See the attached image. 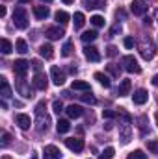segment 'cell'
<instances>
[{
	"mask_svg": "<svg viewBox=\"0 0 158 159\" xmlns=\"http://www.w3.org/2000/svg\"><path fill=\"white\" fill-rule=\"evenodd\" d=\"M114 154H116V150H114L112 146H108V148H104V152L99 156V159H112L114 157Z\"/></svg>",
	"mask_w": 158,
	"mask_h": 159,
	"instance_id": "d6a6232c",
	"label": "cell"
},
{
	"mask_svg": "<svg viewBox=\"0 0 158 159\" xmlns=\"http://www.w3.org/2000/svg\"><path fill=\"white\" fill-rule=\"evenodd\" d=\"M28 69H30V63H28L26 59H17V61L13 63V72H15L19 78H24V74L28 72Z\"/></svg>",
	"mask_w": 158,
	"mask_h": 159,
	"instance_id": "5b68a950",
	"label": "cell"
},
{
	"mask_svg": "<svg viewBox=\"0 0 158 159\" xmlns=\"http://www.w3.org/2000/svg\"><path fill=\"white\" fill-rule=\"evenodd\" d=\"M84 6L87 9H101L106 6V0H84Z\"/></svg>",
	"mask_w": 158,
	"mask_h": 159,
	"instance_id": "ac0fdd59",
	"label": "cell"
},
{
	"mask_svg": "<svg viewBox=\"0 0 158 159\" xmlns=\"http://www.w3.org/2000/svg\"><path fill=\"white\" fill-rule=\"evenodd\" d=\"M140 52H141V57H143V59H153V56H155V48H153V43H151L149 37H143L141 46H140Z\"/></svg>",
	"mask_w": 158,
	"mask_h": 159,
	"instance_id": "277c9868",
	"label": "cell"
},
{
	"mask_svg": "<svg viewBox=\"0 0 158 159\" xmlns=\"http://www.w3.org/2000/svg\"><path fill=\"white\" fill-rule=\"evenodd\" d=\"M34 15L37 20H45L50 15V9H48V6H34Z\"/></svg>",
	"mask_w": 158,
	"mask_h": 159,
	"instance_id": "9a60e30c",
	"label": "cell"
},
{
	"mask_svg": "<svg viewBox=\"0 0 158 159\" xmlns=\"http://www.w3.org/2000/svg\"><path fill=\"white\" fill-rule=\"evenodd\" d=\"M95 39H97V32H95V30L84 32V34H82V41H84V43H93Z\"/></svg>",
	"mask_w": 158,
	"mask_h": 159,
	"instance_id": "4316f807",
	"label": "cell"
},
{
	"mask_svg": "<svg viewBox=\"0 0 158 159\" xmlns=\"http://www.w3.org/2000/svg\"><path fill=\"white\" fill-rule=\"evenodd\" d=\"M121 65H123V69H125L126 72H130V74H140V72H141V69H140V65H138V61H136L134 56H125V57L121 59Z\"/></svg>",
	"mask_w": 158,
	"mask_h": 159,
	"instance_id": "3957f363",
	"label": "cell"
},
{
	"mask_svg": "<svg viewBox=\"0 0 158 159\" xmlns=\"http://www.w3.org/2000/svg\"><path fill=\"white\" fill-rule=\"evenodd\" d=\"M147 9H149V6L145 4V0H132V4H130V11L134 15H145Z\"/></svg>",
	"mask_w": 158,
	"mask_h": 159,
	"instance_id": "8992f818",
	"label": "cell"
},
{
	"mask_svg": "<svg viewBox=\"0 0 158 159\" xmlns=\"http://www.w3.org/2000/svg\"><path fill=\"white\" fill-rule=\"evenodd\" d=\"M155 119H156V124H158V113H156V115H155Z\"/></svg>",
	"mask_w": 158,
	"mask_h": 159,
	"instance_id": "7dc6e473",
	"label": "cell"
},
{
	"mask_svg": "<svg viewBox=\"0 0 158 159\" xmlns=\"http://www.w3.org/2000/svg\"><path fill=\"white\" fill-rule=\"evenodd\" d=\"M4 15H6V7L2 6V7H0V17H4Z\"/></svg>",
	"mask_w": 158,
	"mask_h": 159,
	"instance_id": "ee69618b",
	"label": "cell"
},
{
	"mask_svg": "<svg viewBox=\"0 0 158 159\" xmlns=\"http://www.w3.org/2000/svg\"><path fill=\"white\" fill-rule=\"evenodd\" d=\"M52 109H54V113H62L63 111V104H62V100H54V104H52Z\"/></svg>",
	"mask_w": 158,
	"mask_h": 159,
	"instance_id": "d590c367",
	"label": "cell"
},
{
	"mask_svg": "<svg viewBox=\"0 0 158 159\" xmlns=\"http://www.w3.org/2000/svg\"><path fill=\"white\" fill-rule=\"evenodd\" d=\"M15 89H17V91H19V93H21V94H22L24 98H32V96H34V93H32V89H30V85H28V83H26V81H24L22 78L19 80V81H17V85H15Z\"/></svg>",
	"mask_w": 158,
	"mask_h": 159,
	"instance_id": "9c48e42d",
	"label": "cell"
},
{
	"mask_svg": "<svg viewBox=\"0 0 158 159\" xmlns=\"http://www.w3.org/2000/svg\"><path fill=\"white\" fill-rule=\"evenodd\" d=\"M32 67H34V69H36V70H39V61H37V59H36V61H32Z\"/></svg>",
	"mask_w": 158,
	"mask_h": 159,
	"instance_id": "b9f144b4",
	"label": "cell"
},
{
	"mask_svg": "<svg viewBox=\"0 0 158 159\" xmlns=\"http://www.w3.org/2000/svg\"><path fill=\"white\" fill-rule=\"evenodd\" d=\"M13 24L19 28V30H26L28 28V13L22 6H17L13 9Z\"/></svg>",
	"mask_w": 158,
	"mask_h": 159,
	"instance_id": "6da1fadb",
	"label": "cell"
},
{
	"mask_svg": "<svg viewBox=\"0 0 158 159\" xmlns=\"http://www.w3.org/2000/svg\"><path fill=\"white\" fill-rule=\"evenodd\" d=\"M43 2H47V4H48V2H52V0H43Z\"/></svg>",
	"mask_w": 158,
	"mask_h": 159,
	"instance_id": "c3c4849f",
	"label": "cell"
},
{
	"mask_svg": "<svg viewBox=\"0 0 158 159\" xmlns=\"http://www.w3.org/2000/svg\"><path fill=\"white\" fill-rule=\"evenodd\" d=\"M63 2H65V4H73L75 0H63Z\"/></svg>",
	"mask_w": 158,
	"mask_h": 159,
	"instance_id": "f6af8a7d",
	"label": "cell"
},
{
	"mask_svg": "<svg viewBox=\"0 0 158 159\" xmlns=\"http://www.w3.org/2000/svg\"><path fill=\"white\" fill-rule=\"evenodd\" d=\"M84 22H86V19H84V13L77 11V13H75V28H82V26H84Z\"/></svg>",
	"mask_w": 158,
	"mask_h": 159,
	"instance_id": "1f68e13d",
	"label": "cell"
},
{
	"mask_svg": "<svg viewBox=\"0 0 158 159\" xmlns=\"http://www.w3.org/2000/svg\"><path fill=\"white\" fill-rule=\"evenodd\" d=\"M15 122H17V124H19V128H21V129H24V131H26V129H30V124H32V122H30V117H28V115H22V113H19V115L15 117Z\"/></svg>",
	"mask_w": 158,
	"mask_h": 159,
	"instance_id": "2e32d148",
	"label": "cell"
},
{
	"mask_svg": "<svg viewBox=\"0 0 158 159\" xmlns=\"http://www.w3.org/2000/svg\"><path fill=\"white\" fill-rule=\"evenodd\" d=\"M71 52H73V43H65L63 44V48H62V56H71Z\"/></svg>",
	"mask_w": 158,
	"mask_h": 159,
	"instance_id": "836d02e7",
	"label": "cell"
},
{
	"mask_svg": "<svg viewBox=\"0 0 158 159\" xmlns=\"http://www.w3.org/2000/svg\"><path fill=\"white\" fill-rule=\"evenodd\" d=\"M126 159H147V154H145L143 150H134V152L128 154Z\"/></svg>",
	"mask_w": 158,
	"mask_h": 159,
	"instance_id": "f546056e",
	"label": "cell"
},
{
	"mask_svg": "<svg viewBox=\"0 0 158 159\" xmlns=\"http://www.w3.org/2000/svg\"><path fill=\"white\" fill-rule=\"evenodd\" d=\"M50 78H52V83L58 85V87L65 83V76H63V72H62L58 67H52V69H50Z\"/></svg>",
	"mask_w": 158,
	"mask_h": 159,
	"instance_id": "4fadbf2b",
	"label": "cell"
},
{
	"mask_svg": "<svg viewBox=\"0 0 158 159\" xmlns=\"http://www.w3.org/2000/svg\"><path fill=\"white\" fill-rule=\"evenodd\" d=\"M73 89H77V91H89V83L77 80V81H73Z\"/></svg>",
	"mask_w": 158,
	"mask_h": 159,
	"instance_id": "83f0119b",
	"label": "cell"
},
{
	"mask_svg": "<svg viewBox=\"0 0 158 159\" xmlns=\"http://www.w3.org/2000/svg\"><path fill=\"white\" fill-rule=\"evenodd\" d=\"M45 35H47L50 41H56V39H62V37L65 35V32H63L60 26H50V28H47Z\"/></svg>",
	"mask_w": 158,
	"mask_h": 159,
	"instance_id": "8fae6325",
	"label": "cell"
},
{
	"mask_svg": "<svg viewBox=\"0 0 158 159\" xmlns=\"http://www.w3.org/2000/svg\"><path fill=\"white\" fill-rule=\"evenodd\" d=\"M28 2H30V0H21V4H28Z\"/></svg>",
	"mask_w": 158,
	"mask_h": 159,
	"instance_id": "bcb514c9",
	"label": "cell"
},
{
	"mask_svg": "<svg viewBox=\"0 0 158 159\" xmlns=\"http://www.w3.org/2000/svg\"><path fill=\"white\" fill-rule=\"evenodd\" d=\"M9 139H11V135L7 131H2V146H7L9 144Z\"/></svg>",
	"mask_w": 158,
	"mask_h": 159,
	"instance_id": "8d00e7d4",
	"label": "cell"
},
{
	"mask_svg": "<svg viewBox=\"0 0 158 159\" xmlns=\"http://www.w3.org/2000/svg\"><path fill=\"white\" fill-rule=\"evenodd\" d=\"M0 48H2V54H9V52L13 50V44L7 39H2L0 41Z\"/></svg>",
	"mask_w": 158,
	"mask_h": 159,
	"instance_id": "f1b7e54d",
	"label": "cell"
},
{
	"mask_svg": "<svg viewBox=\"0 0 158 159\" xmlns=\"http://www.w3.org/2000/svg\"><path fill=\"white\" fill-rule=\"evenodd\" d=\"M102 117H104V119H114V117H116V111H112V109H104V111H102Z\"/></svg>",
	"mask_w": 158,
	"mask_h": 159,
	"instance_id": "74e56055",
	"label": "cell"
},
{
	"mask_svg": "<svg viewBox=\"0 0 158 159\" xmlns=\"http://www.w3.org/2000/svg\"><path fill=\"white\" fill-rule=\"evenodd\" d=\"M56 129H58V133H67L69 129H71V124H69V120H58V124H56Z\"/></svg>",
	"mask_w": 158,
	"mask_h": 159,
	"instance_id": "603a6c76",
	"label": "cell"
},
{
	"mask_svg": "<svg viewBox=\"0 0 158 159\" xmlns=\"http://www.w3.org/2000/svg\"><path fill=\"white\" fill-rule=\"evenodd\" d=\"M153 85H156V87H158V74L153 76Z\"/></svg>",
	"mask_w": 158,
	"mask_h": 159,
	"instance_id": "7bdbcfd3",
	"label": "cell"
},
{
	"mask_svg": "<svg viewBox=\"0 0 158 159\" xmlns=\"http://www.w3.org/2000/svg\"><path fill=\"white\" fill-rule=\"evenodd\" d=\"M130 87H132L130 80H123V81L119 83V91H117V94H119V96H126V94H130Z\"/></svg>",
	"mask_w": 158,
	"mask_h": 159,
	"instance_id": "d6986e66",
	"label": "cell"
},
{
	"mask_svg": "<svg viewBox=\"0 0 158 159\" xmlns=\"http://www.w3.org/2000/svg\"><path fill=\"white\" fill-rule=\"evenodd\" d=\"M60 157H62V152L58 150V146H54V144L45 146V150H43V159H60Z\"/></svg>",
	"mask_w": 158,
	"mask_h": 159,
	"instance_id": "ba28073f",
	"label": "cell"
},
{
	"mask_svg": "<svg viewBox=\"0 0 158 159\" xmlns=\"http://www.w3.org/2000/svg\"><path fill=\"white\" fill-rule=\"evenodd\" d=\"M30 159H37V157H36V156H32V157H30Z\"/></svg>",
	"mask_w": 158,
	"mask_h": 159,
	"instance_id": "681fc988",
	"label": "cell"
},
{
	"mask_svg": "<svg viewBox=\"0 0 158 159\" xmlns=\"http://www.w3.org/2000/svg\"><path fill=\"white\" fill-rule=\"evenodd\" d=\"M84 56H86L89 61H93V63L101 61V54H99V50H97L95 46H86V48H84Z\"/></svg>",
	"mask_w": 158,
	"mask_h": 159,
	"instance_id": "5bb4252c",
	"label": "cell"
},
{
	"mask_svg": "<svg viewBox=\"0 0 158 159\" xmlns=\"http://www.w3.org/2000/svg\"><path fill=\"white\" fill-rule=\"evenodd\" d=\"M65 111H67L69 119H78V117H82V113H84V111H82V107H80V106H75V104H71Z\"/></svg>",
	"mask_w": 158,
	"mask_h": 159,
	"instance_id": "e0dca14e",
	"label": "cell"
},
{
	"mask_svg": "<svg viewBox=\"0 0 158 159\" xmlns=\"http://www.w3.org/2000/svg\"><path fill=\"white\" fill-rule=\"evenodd\" d=\"M65 144H67V148H69V150H73V152H82V150H84V141L78 139V137L65 139Z\"/></svg>",
	"mask_w": 158,
	"mask_h": 159,
	"instance_id": "30bf717a",
	"label": "cell"
},
{
	"mask_svg": "<svg viewBox=\"0 0 158 159\" xmlns=\"http://www.w3.org/2000/svg\"><path fill=\"white\" fill-rule=\"evenodd\" d=\"M147 148L151 154H158V141H147Z\"/></svg>",
	"mask_w": 158,
	"mask_h": 159,
	"instance_id": "e575fe53",
	"label": "cell"
},
{
	"mask_svg": "<svg viewBox=\"0 0 158 159\" xmlns=\"http://www.w3.org/2000/svg\"><path fill=\"white\" fill-rule=\"evenodd\" d=\"M132 100H134V104H138V106H143V104L149 100V93H147L145 89H138V91H134V94H132Z\"/></svg>",
	"mask_w": 158,
	"mask_h": 159,
	"instance_id": "7c38bea8",
	"label": "cell"
},
{
	"mask_svg": "<svg viewBox=\"0 0 158 159\" xmlns=\"http://www.w3.org/2000/svg\"><path fill=\"white\" fill-rule=\"evenodd\" d=\"M108 70H110V72H112L116 78H119V69L116 67V65H108Z\"/></svg>",
	"mask_w": 158,
	"mask_h": 159,
	"instance_id": "ab89813d",
	"label": "cell"
},
{
	"mask_svg": "<svg viewBox=\"0 0 158 159\" xmlns=\"http://www.w3.org/2000/svg\"><path fill=\"white\" fill-rule=\"evenodd\" d=\"M123 44H125V48H132V46H134V39H132V37H125Z\"/></svg>",
	"mask_w": 158,
	"mask_h": 159,
	"instance_id": "f35d334b",
	"label": "cell"
},
{
	"mask_svg": "<svg viewBox=\"0 0 158 159\" xmlns=\"http://www.w3.org/2000/svg\"><path fill=\"white\" fill-rule=\"evenodd\" d=\"M93 78L97 80L102 87H110V78H108L106 74H102V72H95V76H93Z\"/></svg>",
	"mask_w": 158,
	"mask_h": 159,
	"instance_id": "cb8c5ba5",
	"label": "cell"
},
{
	"mask_svg": "<svg viewBox=\"0 0 158 159\" xmlns=\"http://www.w3.org/2000/svg\"><path fill=\"white\" fill-rule=\"evenodd\" d=\"M15 48H17V52H19V54H26V52H28V44H26V41H24V39H17Z\"/></svg>",
	"mask_w": 158,
	"mask_h": 159,
	"instance_id": "484cf974",
	"label": "cell"
},
{
	"mask_svg": "<svg viewBox=\"0 0 158 159\" xmlns=\"http://www.w3.org/2000/svg\"><path fill=\"white\" fill-rule=\"evenodd\" d=\"M0 87H2V91H0V94H2V98H9L11 96V89H9V85H7V80L6 78H0Z\"/></svg>",
	"mask_w": 158,
	"mask_h": 159,
	"instance_id": "7402d4cb",
	"label": "cell"
},
{
	"mask_svg": "<svg viewBox=\"0 0 158 159\" xmlns=\"http://www.w3.org/2000/svg\"><path fill=\"white\" fill-rule=\"evenodd\" d=\"M32 85H34L36 89H39V91H45L47 85H48V78H47V74L37 72V74L34 76V80H32Z\"/></svg>",
	"mask_w": 158,
	"mask_h": 159,
	"instance_id": "52a82bcc",
	"label": "cell"
},
{
	"mask_svg": "<svg viewBox=\"0 0 158 159\" xmlns=\"http://www.w3.org/2000/svg\"><path fill=\"white\" fill-rule=\"evenodd\" d=\"M89 20H91V24L97 26V28H102V26H104V17H101V15H93Z\"/></svg>",
	"mask_w": 158,
	"mask_h": 159,
	"instance_id": "4dcf8cb0",
	"label": "cell"
},
{
	"mask_svg": "<svg viewBox=\"0 0 158 159\" xmlns=\"http://www.w3.org/2000/svg\"><path fill=\"white\" fill-rule=\"evenodd\" d=\"M39 54L45 57V59H52V56H54V48H52V44H41Z\"/></svg>",
	"mask_w": 158,
	"mask_h": 159,
	"instance_id": "ffe728a7",
	"label": "cell"
},
{
	"mask_svg": "<svg viewBox=\"0 0 158 159\" xmlns=\"http://www.w3.org/2000/svg\"><path fill=\"white\" fill-rule=\"evenodd\" d=\"M80 100H82V102H86V104H91V106L97 102V100H95V96L91 94V91H84V94H80Z\"/></svg>",
	"mask_w": 158,
	"mask_h": 159,
	"instance_id": "d4e9b609",
	"label": "cell"
},
{
	"mask_svg": "<svg viewBox=\"0 0 158 159\" xmlns=\"http://www.w3.org/2000/svg\"><path fill=\"white\" fill-rule=\"evenodd\" d=\"M106 54H108L110 57H114V56L117 54V48H116V46H108V52H106Z\"/></svg>",
	"mask_w": 158,
	"mask_h": 159,
	"instance_id": "60d3db41",
	"label": "cell"
},
{
	"mask_svg": "<svg viewBox=\"0 0 158 159\" xmlns=\"http://www.w3.org/2000/svg\"><path fill=\"white\" fill-rule=\"evenodd\" d=\"M54 19H56V22H58V24H67L71 17H69V13H67V11H56Z\"/></svg>",
	"mask_w": 158,
	"mask_h": 159,
	"instance_id": "44dd1931",
	"label": "cell"
},
{
	"mask_svg": "<svg viewBox=\"0 0 158 159\" xmlns=\"http://www.w3.org/2000/svg\"><path fill=\"white\" fill-rule=\"evenodd\" d=\"M43 109H45V102H39V104H37V107H36L37 129H39V131H47V129H48V124H50V117H48Z\"/></svg>",
	"mask_w": 158,
	"mask_h": 159,
	"instance_id": "7a4b0ae2",
	"label": "cell"
}]
</instances>
